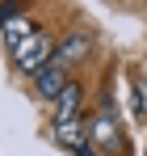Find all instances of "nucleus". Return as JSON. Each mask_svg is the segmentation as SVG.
<instances>
[{"label":"nucleus","mask_w":147,"mask_h":156,"mask_svg":"<svg viewBox=\"0 0 147 156\" xmlns=\"http://www.w3.org/2000/svg\"><path fill=\"white\" fill-rule=\"evenodd\" d=\"M50 51H55V47H50L46 34H34L29 42H21V47L13 51V59H17L21 72H42V68L50 63Z\"/></svg>","instance_id":"nucleus-1"},{"label":"nucleus","mask_w":147,"mask_h":156,"mask_svg":"<svg viewBox=\"0 0 147 156\" xmlns=\"http://www.w3.org/2000/svg\"><path fill=\"white\" fill-rule=\"evenodd\" d=\"M88 144H93V148H105V152H114V148L122 144V135H118V118H114V110H105L101 118H93V127H88Z\"/></svg>","instance_id":"nucleus-2"},{"label":"nucleus","mask_w":147,"mask_h":156,"mask_svg":"<svg viewBox=\"0 0 147 156\" xmlns=\"http://www.w3.org/2000/svg\"><path fill=\"white\" fill-rule=\"evenodd\" d=\"M63 89H67V72H63V68H59L55 59H50V63L42 68V72H34V93H38V97L55 101V97H59Z\"/></svg>","instance_id":"nucleus-3"},{"label":"nucleus","mask_w":147,"mask_h":156,"mask_svg":"<svg viewBox=\"0 0 147 156\" xmlns=\"http://www.w3.org/2000/svg\"><path fill=\"white\" fill-rule=\"evenodd\" d=\"M88 47H93V42H88V34H72V38H63V42H59V51L50 55V59L67 72V68H76V63L88 55Z\"/></svg>","instance_id":"nucleus-4"},{"label":"nucleus","mask_w":147,"mask_h":156,"mask_svg":"<svg viewBox=\"0 0 147 156\" xmlns=\"http://www.w3.org/2000/svg\"><path fill=\"white\" fill-rule=\"evenodd\" d=\"M55 139H59L63 148H72V152H84V148H88V127H84V118L59 122V127H55Z\"/></svg>","instance_id":"nucleus-5"},{"label":"nucleus","mask_w":147,"mask_h":156,"mask_svg":"<svg viewBox=\"0 0 147 156\" xmlns=\"http://www.w3.org/2000/svg\"><path fill=\"white\" fill-rule=\"evenodd\" d=\"M34 34H38V30L29 26V17H25V13H17V17H9V21H4V42H9L13 51H17L21 42H29Z\"/></svg>","instance_id":"nucleus-6"},{"label":"nucleus","mask_w":147,"mask_h":156,"mask_svg":"<svg viewBox=\"0 0 147 156\" xmlns=\"http://www.w3.org/2000/svg\"><path fill=\"white\" fill-rule=\"evenodd\" d=\"M76 105H80V84L67 80V89L55 97V122H72V118H80V114H76Z\"/></svg>","instance_id":"nucleus-7"},{"label":"nucleus","mask_w":147,"mask_h":156,"mask_svg":"<svg viewBox=\"0 0 147 156\" xmlns=\"http://www.w3.org/2000/svg\"><path fill=\"white\" fill-rule=\"evenodd\" d=\"M135 114H139V118L147 114V89L143 84H135Z\"/></svg>","instance_id":"nucleus-8"}]
</instances>
